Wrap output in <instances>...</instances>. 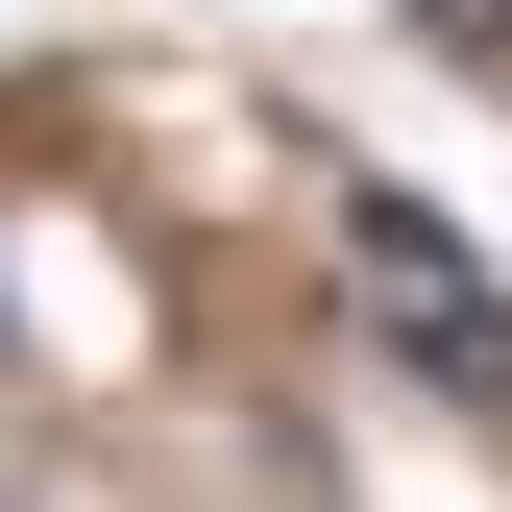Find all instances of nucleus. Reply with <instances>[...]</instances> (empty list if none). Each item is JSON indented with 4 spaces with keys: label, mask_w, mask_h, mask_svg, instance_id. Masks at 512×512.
<instances>
[{
    "label": "nucleus",
    "mask_w": 512,
    "mask_h": 512,
    "mask_svg": "<svg viewBox=\"0 0 512 512\" xmlns=\"http://www.w3.org/2000/svg\"><path fill=\"white\" fill-rule=\"evenodd\" d=\"M342 220H366V293H391V317H415V342H439V366H512V293H488V269H464V244H439V220H415V196H342Z\"/></svg>",
    "instance_id": "1"
},
{
    "label": "nucleus",
    "mask_w": 512,
    "mask_h": 512,
    "mask_svg": "<svg viewBox=\"0 0 512 512\" xmlns=\"http://www.w3.org/2000/svg\"><path fill=\"white\" fill-rule=\"evenodd\" d=\"M439 25H464V49H488V74H512V0H439Z\"/></svg>",
    "instance_id": "2"
}]
</instances>
